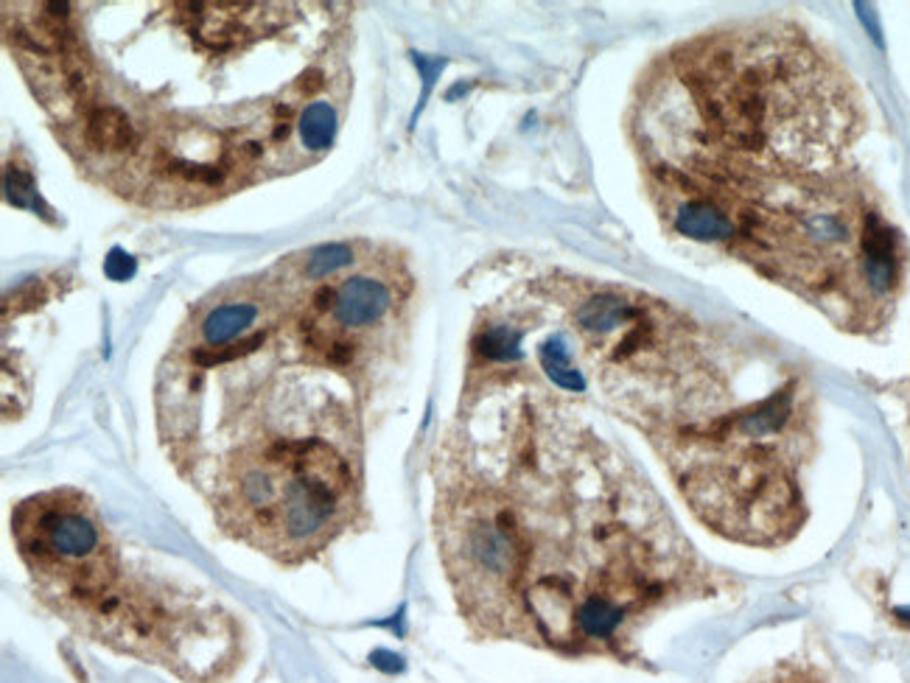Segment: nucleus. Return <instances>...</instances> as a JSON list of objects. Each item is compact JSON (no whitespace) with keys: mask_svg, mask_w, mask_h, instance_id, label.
<instances>
[{"mask_svg":"<svg viewBox=\"0 0 910 683\" xmlns=\"http://www.w3.org/2000/svg\"><path fill=\"white\" fill-rule=\"evenodd\" d=\"M135 269H138V261H135L127 250H120V247L110 250L107 261H104V275H107L110 280L124 283V280L133 278Z\"/></svg>","mask_w":910,"mask_h":683,"instance_id":"obj_13","label":"nucleus"},{"mask_svg":"<svg viewBox=\"0 0 910 683\" xmlns=\"http://www.w3.org/2000/svg\"><path fill=\"white\" fill-rule=\"evenodd\" d=\"M538 361H541L544 373L550 375L557 386H563V390H572V393H583V390H586V381H583L580 370L575 368L569 345H566L563 336H550V339L538 348Z\"/></svg>","mask_w":910,"mask_h":683,"instance_id":"obj_6","label":"nucleus"},{"mask_svg":"<svg viewBox=\"0 0 910 683\" xmlns=\"http://www.w3.org/2000/svg\"><path fill=\"white\" fill-rule=\"evenodd\" d=\"M255 305L250 303H230L219 305V309L210 311L203 323V336L210 348H221L228 342L239 339L241 334H247L250 325L255 323Z\"/></svg>","mask_w":910,"mask_h":683,"instance_id":"obj_5","label":"nucleus"},{"mask_svg":"<svg viewBox=\"0 0 910 683\" xmlns=\"http://www.w3.org/2000/svg\"><path fill=\"white\" fill-rule=\"evenodd\" d=\"M336 135V109L325 102H314L300 115V140L311 152H323L334 143Z\"/></svg>","mask_w":910,"mask_h":683,"instance_id":"obj_7","label":"nucleus"},{"mask_svg":"<svg viewBox=\"0 0 910 683\" xmlns=\"http://www.w3.org/2000/svg\"><path fill=\"white\" fill-rule=\"evenodd\" d=\"M39 552L57 557H90L99 546V530L82 512L51 510L37 521Z\"/></svg>","mask_w":910,"mask_h":683,"instance_id":"obj_1","label":"nucleus"},{"mask_svg":"<svg viewBox=\"0 0 910 683\" xmlns=\"http://www.w3.org/2000/svg\"><path fill=\"white\" fill-rule=\"evenodd\" d=\"M3 188H7V199L14 208H43L32 171L23 169V165H7V171H3Z\"/></svg>","mask_w":910,"mask_h":683,"instance_id":"obj_9","label":"nucleus"},{"mask_svg":"<svg viewBox=\"0 0 910 683\" xmlns=\"http://www.w3.org/2000/svg\"><path fill=\"white\" fill-rule=\"evenodd\" d=\"M899 616H905V620H910V607H905V611H899Z\"/></svg>","mask_w":910,"mask_h":683,"instance_id":"obj_17","label":"nucleus"},{"mask_svg":"<svg viewBox=\"0 0 910 683\" xmlns=\"http://www.w3.org/2000/svg\"><path fill=\"white\" fill-rule=\"evenodd\" d=\"M476 350L491 361L521 359V331L510 325H491L476 336Z\"/></svg>","mask_w":910,"mask_h":683,"instance_id":"obj_8","label":"nucleus"},{"mask_svg":"<svg viewBox=\"0 0 910 683\" xmlns=\"http://www.w3.org/2000/svg\"><path fill=\"white\" fill-rule=\"evenodd\" d=\"M633 320H638V309L617 294H597L577 309V325L588 334H608Z\"/></svg>","mask_w":910,"mask_h":683,"instance_id":"obj_3","label":"nucleus"},{"mask_svg":"<svg viewBox=\"0 0 910 683\" xmlns=\"http://www.w3.org/2000/svg\"><path fill=\"white\" fill-rule=\"evenodd\" d=\"M334 316L342 325L361 328L387 314L390 309V291L381 280L373 278H350L336 289L334 294Z\"/></svg>","mask_w":910,"mask_h":683,"instance_id":"obj_2","label":"nucleus"},{"mask_svg":"<svg viewBox=\"0 0 910 683\" xmlns=\"http://www.w3.org/2000/svg\"><path fill=\"white\" fill-rule=\"evenodd\" d=\"M169 171L185 177L188 183H203V185H216L224 177V169L221 165H208V163H191V160H171Z\"/></svg>","mask_w":910,"mask_h":683,"instance_id":"obj_12","label":"nucleus"},{"mask_svg":"<svg viewBox=\"0 0 910 683\" xmlns=\"http://www.w3.org/2000/svg\"><path fill=\"white\" fill-rule=\"evenodd\" d=\"M135 140V129L127 113L118 107H99L88 120V143L99 152H120Z\"/></svg>","mask_w":910,"mask_h":683,"instance_id":"obj_4","label":"nucleus"},{"mask_svg":"<svg viewBox=\"0 0 910 683\" xmlns=\"http://www.w3.org/2000/svg\"><path fill=\"white\" fill-rule=\"evenodd\" d=\"M323 84H325L323 70H316V68L306 70L303 79H300V90H303V93H316V90L323 88Z\"/></svg>","mask_w":910,"mask_h":683,"instance_id":"obj_16","label":"nucleus"},{"mask_svg":"<svg viewBox=\"0 0 910 683\" xmlns=\"http://www.w3.org/2000/svg\"><path fill=\"white\" fill-rule=\"evenodd\" d=\"M412 59H415V65L421 68V73H424V99H426L431 90V82H435V77L442 70L446 59H429V57H421V54H412ZM424 99H421V102H424Z\"/></svg>","mask_w":910,"mask_h":683,"instance_id":"obj_14","label":"nucleus"},{"mask_svg":"<svg viewBox=\"0 0 910 683\" xmlns=\"http://www.w3.org/2000/svg\"><path fill=\"white\" fill-rule=\"evenodd\" d=\"M354 261V250L348 244H323L309 253V261H306V278L320 280L329 278L331 273L348 266Z\"/></svg>","mask_w":910,"mask_h":683,"instance_id":"obj_10","label":"nucleus"},{"mask_svg":"<svg viewBox=\"0 0 910 683\" xmlns=\"http://www.w3.org/2000/svg\"><path fill=\"white\" fill-rule=\"evenodd\" d=\"M373 664L381 667V670H387V672L404 670V661H401V656H392V652H387V650L373 652Z\"/></svg>","mask_w":910,"mask_h":683,"instance_id":"obj_15","label":"nucleus"},{"mask_svg":"<svg viewBox=\"0 0 910 683\" xmlns=\"http://www.w3.org/2000/svg\"><path fill=\"white\" fill-rule=\"evenodd\" d=\"M258 345H264V334H253L250 339H241L239 345H233L230 350H219V348L196 350L194 361L199 364V368H214V364H224V361H233V359H239V356L253 354Z\"/></svg>","mask_w":910,"mask_h":683,"instance_id":"obj_11","label":"nucleus"}]
</instances>
